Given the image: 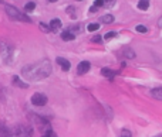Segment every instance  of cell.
I'll use <instances>...</instances> for the list:
<instances>
[{"mask_svg": "<svg viewBox=\"0 0 162 137\" xmlns=\"http://www.w3.org/2000/svg\"><path fill=\"white\" fill-rule=\"evenodd\" d=\"M115 37H117V33H115V31H110V33H107L104 35L105 40H111V38H115Z\"/></svg>", "mask_w": 162, "mask_h": 137, "instance_id": "19", "label": "cell"}, {"mask_svg": "<svg viewBox=\"0 0 162 137\" xmlns=\"http://www.w3.org/2000/svg\"><path fill=\"white\" fill-rule=\"evenodd\" d=\"M13 85H14V86H17V88H21V89H26V88L29 86V85L24 84V82L19 77H13Z\"/></svg>", "mask_w": 162, "mask_h": 137, "instance_id": "10", "label": "cell"}, {"mask_svg": "<svg viewBox=\"0 0 162 137\" xmlns=\"http://www.w3.org/2000/svg\"><path fill=\"white\" fill-rule=\"evenodd\" d=\"M122 55H124L125 58H129V60H132V58H135V52L131 50V48H125V50L122 51Z\"/></svg>", "mask_w": 162, "mask_h": 137, "instance_id": "12", "label": "cell"}, {"mask_svg": "<svg viewBox=\"0 0 162 137\" xmlns=\"http://www.w3.org/2000/svg\"><path fill=\"white\" fill-rule=\"evenodd\" d=\"M75 38V34L71 31H63L61 33V40L63 41H73Z\"/></svg>", "mask_w": 162, "mask_h": 137, "instance_id": "9", "label": "cell"}, {"mask_svg": "<svg viewBox=\"0 0 162 137\" xmlns=\"http://www.w3.org/2000/svg\"><path fill=\"white\" fill-rule=\"evenodd\" d=\"M104 3H105V0H95L94 6L95 7H101V6H104Z\"/></svg>", "mask_w": 162, "mask_h": 137, "instance_id": "24", "label": "cell"}, {"mask_svg": "<svg viewBox=\"0 0 162 137\" xmlns=\"http://www.w3.org/2000/svg\"><path fill=\"white\" fill-rule=\"evenodd\" d=\"M105 2H112V0H105Z\"/></svg>", "mask_w": 162, "mask_h": 137, "instance_id": "30", "label": "cell"}, {"mask_svg": "<svg viewBox=\"0 0 162 137\" xmlns=\"http://www.w3.org/2000/svg\"><path fill=\"white\" fill-rule=\"evenodd\" d=\"M68 31H71V33H73V31H77V33H78V31H80V26H74V27H71V28H70V30H68Z\"/></svg>", "mask_w": 162, "mask_h": 137, "instance_id": "26", "label": "cell"}, {"mask_svg": "<svg viewBox=\"0 0 162 137\" xmlns=\"http://www.w3.org/2000/svg\"><path fill=\"white\" fill-rule=\"evenodd\" d=\"M40 30H43V31H50V26H47V24H44V23H40Z\"/></svg>", "mask_w": 162, "mask_h": 137, "instance_id": "23", "label": "cell"}, {"mask_svg": "<svg viewBox=\"0 0 162 137\" xmlns=\"http://www.w3.org/2000/svg\"><path fill=\"white\" fill-rule=\"evenodd\" d=\"M98 28H100V24H98V23H91V24H88V26H87L88 31H97Z\"/></svg>", "mask_w": 162, "mask_h": 137, "instance_id": "16", "label": "cell"}, {"mask_svg": "<svg viewBox=\"0 0 162 137\" xmlns=\"http://www.w3.org/2000/svg\"><path fill=\"white\" fill-rule=\"evenodd\" d=\"M0 3H2V0H0Z\"/></svg>", "mask_w": 162, "mask_h": 137, "instance_id": "31", "label": "cell"}, {"mask_svg": "<svg viewBox=\"0 0 162 137\" xmlns=\"http://www.w3.org/2000/svg\"><path fill=\"white\" fill-rule=\"evenodd\" d=\"M43 137H57V134L54 133L53 130H51V129H48L47 131H46V133L43 134Z\"/></svg>", "mask_w": 162, "mask_h": 137, "instance_id": "20", "label": "cell"}, {"mask_svg": "<svg viewBox=\"0 0 162 137\" xmlns=\"http://www.w3.org/2000/svg\"><path fill=\"white\" fill-rule=\"evenodd\" d=\"M34 9H36V3H34V2H29V3L24 6V10L26 11H33Z\"/></svg>", "mask_w": 162, "mask_h": 137, "instance_id": "15", "label": "cell"}, {"mask_svg": "<svg viewBox=\"0 0 162 137\" xmlns=\"http://www.w3.org/2000/svg\"><path fill=\"white\" fill-rule=\"evenodd\" d=\"M77 2H80V0H77Z\"/></svg>", "mask_w": 162, "mask_h": 137, "instance_id": "32", "label": "cell"}, {"mask_svg": "<svg viewBox=\"0 0 162 137\" xmlns=\"http://www.w3.org/2000/svg\"><path fill=\"white\" fill-rule=\"evenodd\" d=\"M155 137H162V134H159V136H155Z\"/></svg>", "mask_w": 162, "mask_h": 137, "instance_id": "29", "label": "cell"}, {"mask_svg": "<svg viewBox=\"0 0 162 137\" xmlns=\"http://www.w3.org/2000/svg\"><path fill=\"white\" fill-rule=\"evenodd\" d=\"M151 96L154 98V99L162 100V86H158V88H154V89H151Z\"/></svg>", "mask_w": 162, "mask_h": 137, "instance_id": "7", "label": "cell"}, {"mask_svg": "<svg viewBox=\"0 0 162 137\" xmlns=\"http://www.w3.org/2000/svg\"><path fill=\"white\" fill-rule=\"evenodd\" d=\"M158 26L162 27V17H159V20H158Z\"/></svg>", "mask_w": 162, "mask_h": 137, "instance_id": "27", "label": "cell"}, {"mask_svg": "<svg viewBox=\"0 0 162 137\" xmlns=\"http://www.w3.org/2000/svg\"><path fill=\"white\" fill-rule=\"evenodd\" d=\"M67 13L70 14V17L71 19H77V16H75V9L73 6H70V7H67Z\"/></svg>", "mask_w": 162, "mask_h": 137, "instance_id": "18", "label": "cell"}, {"mask_svg": "<svg viewBox=\"0 0 162 137\" xmlns=\"http://www.w3.org/2000/svg\"><path fill=\"white\" fill-rule=\"evenodd\" d=\"M100 21L102 24H111L114 21V16L112 14H105V16H101L100 17Z\"/></svg>", "mask_w": 162, "mask_h": 137, "instance_id": "11", "label": "cell"}, {"mask_svg": "<svg viewBox=\"0 0 162 137\" xmlns=\"http://www.w3.org/2000/svg\"><path fill=\"white\" fill-rule=\"evenodd\" d=\"M57 64L60 65L61 68H63V71H68L71 68V64H70V61H67V60H64V58H61V57H58L57 58Z\"/></svg>", "mask_w": 162, "mask_h": 137, "instance_id": "6", "label": "cell"}, {"mask_svg": "<svg viewBox=\"0 0 162 137\" xmlns=\"http://www.w3.org/2000/svg\"><path fill=\"white\" fill-rule=\"evenodd\" d=\"M31 103L36 105V106H44L47 103V96L43 93H34L31 96Z\"/></svg>", "mask_w": 162, "mask_h": 137, "instance_id": "4", "label": "cell"}, {"mask_svg": "<svg viewBox=\"0 0 162 137\" xmlns=\"http://www.w3.org/2000/svg\"><path fill=\"white\" fill-rule=\"evenodd\" d=\"M48 26H50V30L51 31H57L58 28L61 27V20H60V19H53V20L50 21V24H48Z\"/></svg>", "mask_w": 162, "mask_h": 137, "instance_id": "8", "label": "cell"}, {"mask_svg": "<svg viewBox=\"0 0 162 137\" xmlns=\"http://www.w3.org/2000/svg\"><path fill=\"white\" fill-rule=\"evenodd\" d=\"M135 30L138 31V33H146V31H148V28H146L145 26H141V24H139V26H137V28H135Z\"/></svg>", "mask_w": 162, "mask_h": 137, "instance_id": "21", "label": "cell"}, {"mask_svg": "<svg viewBox=\"0 0 162 137\" xmlns=\"http://www.w3.org/2000/svg\"><path fill=\"white\" fill-rule=\"evenodd\" d=\"M0 137H14V134L9 131V129H4L3 131H0Z\"/></svg>", "mask_w": 162, "mask_h": 137, "instance_id": "17", "label": "cell"}, {"mask_svg": "<svg viewBox=\"0 0 162 137\" xmlns=\"http://www.w3.org/2000/svg\"><path fill=\"white\" fill-rule=\"evenodd\" d=\"M53 65L48 60H41L34 64H29L21 69V75L27 81H41L44 78L50 77Z\"/></svg>", "mask_w": 162, "mask_h": 137, "instance_id": "1", "label": "cell"}, {"mask_svg": "<svg viewBox=\"0 0 162 137\" xmlns=\"http://www.w3.org/2000/svg\"><path fill=\"white\" fill-rule=\"evenodd\" d=\"M0 50H2V55H3V58H4V62H11L13 50H11L10 45H9V44H6V43H2V47H0Z\"/></svg>", "mask_w": 162, "mask_h": 137, "instance_id": "3", "label": "cell"}, {"mask_svg": "<svg viewBox=\"0 0 162 137\" xmlns=\"http://www.w3.org/2000/svg\"><path fill=\"white\" fill-rule=\"evenodd\" d=\"M101 74L104 75L105 78H110V79H112V78H114V72H112L111 69H110V68H102L101 69Z\"/></svg>", "mask_w": 162, "mask_h": 137, "instance_id": "13", "label": "cell"}, {"mask_svg": "<svg viewBox=\"0 0 162 137\" xmlns=\"http://www.w3.org/2000/svg\"><path fill=\"white\" fill-rule=\"evenodd\" d=\"M4 9H6V13L7 16L10 17V19H13V20H17V21H26V23H30L31 19L29 16H26V13H21L19 9H16V7L13 6H4Z\"/></svg>", "mask_w": 162, "mask_h": 137, "instance_id": "2", "label": "cell"}, {"mask_svg": "<svg viewBox=\"0 0 162 137\" xmlns=\"http://www.w3.org/2000/svg\"><path fill=\"white\" fill-rule=\"evenodd\" d=\"M92 43H101V37H100V35H95V37H92Z\"/></svg>", "mask_w": 162, "mask_h": 137, "instance_id": "25", "label": "cell"}, {"mask_svg": "<svg viewBox=\"0 0 162 137\" xmlns=\"http://www.w3.org/2000/svg\"><path fill=\"white\" fill-rule=\"evenodd\" d=\"M119 137H132V134H131V131H129V130L124 129V130L121 131V136H119Z\"/></svg>", "mask_w": 162, "mask_h": 137, "instance_id": "22", "label": "cell"}, {"mask_svg": "<svg viewBox=\"0 0 162 137\" xmlns=\"http://www.w3.org/2000/svg\"><path fill=\"white\" fill-rule=\"evenodd\" d=\"M149 7V0H139L138 2V9L139 10H146Z\"/></svg>", "mask_w": 162, "mask_h": 137, "instance_id": "14", "label": "cell"}, {"mask_svg": "<svg viewBox=\"0 0 162 137\" xmlns=\"http://www.w3.org/2000/svg\"><path fill=\"white\" fill-rule=\"evenodd\" d=\"M48 2H50V3H56V2H57V0H48Z\"/></svg>", "mask_w": 162, "mask_h": 137, "instance_id": "28", "label": "cell"}, {"mask_svg": "<svg viewBox=\"0 0 162 137\" xmlns=\"http://www.w3.org/2000/svg\"><path fill=\"white\" fill-rule=\"evenodd\" d=\"M90 68H91V64L88 62V61H81L77 67V74H80V75L87 74L88 71H90Z\"/></svg>", "mask_w": 162, "mask_h": 137, "instance_id": "5", "label": "cell"}]
</instances>
